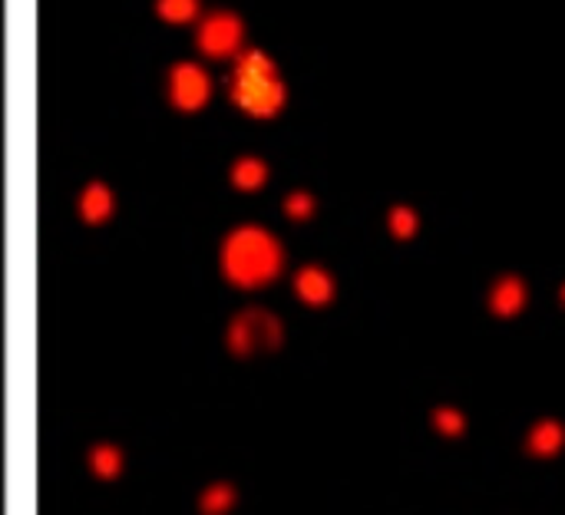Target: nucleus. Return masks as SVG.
<instances>
[{
	"label": "nucleus",
	"instance_id": "obj_2",
	"mask_svg": "<svg viewBox=\"0 0 565 515\" xmlns=\"http://www.w3.org/2000/svg\"><path fill=\"white\" fill-rule=\"evenodd\" d=\"M228 99L248 119H278L288 106V83L265 50L248 46L242 56L232 60Z\"/></svg>",
	"mask_w": 565,
	"mask_h": 515
},
{
	"label": "nucleus",
	"instance_id": "obj_8",
	"mask_svg": "<svg viewBox=\"0 0 565 515\" xmlns=\"http://www.w3.org/2000/svg\"><path fill=\"white\" fill-rule=\"evenodd\" d=\"M228 182H232L235 192L255 195V192H262V189L271 182V165H268L262 155L245 152V155H238V159L228 165Z\"/></svg>",
	"mask_w": 565,
	"mask_h": 515
},
{
	"label": "nucleus",
	"instance_id": "obj_13",
	"mask_svg": "<svg viewBox=\"0 0 565 515\" xmlns=\"http://www.w3.org/2000/svg\"><path fill=\"white\" fill-rule=\"evenodd\" d=\"M281 212H285L288 222L305 225V222H311V218L318 215V199H315L308 189H291V192L281 199Z\"/></svg>",
	"mask_w": 565,
	"mask_h": 515
},
{
	"label": "nucleus",
	"instance_id": "obj_14",
	"mask_svg": "<svg viewBox=\"0 0 565 515\" xmlns=\"http://www.w3.org/2000/svg\"><path fill=\"white\" fill-rule=\"evenodd\" d=\"M119 466H122V457H119L116 447L103 443V447H93V450H89V470H93L99 480H113V476L119 473Z\"/></svg>",
	"mask_w": 565,
	"mask_h": 515
},
{
	"label": "nucleus",
	"instance_id": "obj_12",
	"mask_svg": "<svg viewBox=\"0 0 565 515\" xmlns=\"http://www.w3.org/2000/svg\"><path fill=\"white\" fill-rule=\"evenodd\" d=\"M202 0H156V17L169 26H189L202 17Z\"/></svg>",
	"mask_w": 565,
	"mask_h": 515
},
{
	"label": "nucleus",
	"instance_id": "obj_16",
	"mask_svg": "<svg viewBox=\"0 0 565 515\" xmlns=\"http://www.w3.org/2000/svg\"><path fill=\"white\" fill-rule=\"evenodd\" d=\"M430 423H434V430L444 433V437H460L463 427H467V417H463L460 410H454V407H440V410H434Z\"/></svg>",
	"mask_w": 565,
	"mask_h": 515
},
{
	"label": "nucleus",
	"instance_id": "obj_6",
	"mask_svg": "<svg viewBox=\"0 0 565 515\" xmlns=\"http://www.w3.org/2000/svg\"><path fill=\"white\" fill-rule=\"evenodd\" d=\"M291 291L305 308H328L338 294V281L324 265H301L291 275Z\"/></svg>",
	"mask_w": 565,
	"mask_h": 515
},
{
	"label": "nucleus",
	"instance_id": "obj_7",
	"mask_svg": "<svg viewBox=\"0 0 565 515\" xmlns=\"http://www.w3.org/2000/svg\"><path fill=\"white\" fill-rule=\"evenodd\" d=\"M530 304V285L520 275H500L490 288H487V308L493 318L500 321H513L526 311Z\"/></svg>",
	"mask_w": 565,
	"mask_h": 515
},
{
	"label": "nucleus",
	"instance_id": "obj_5",
	"mask_svg": "<svg viewBox=\"0 0 565 515\" xmlns=\"http://www.w3.org/2000/svg\"><path fill=\"white\" fill-rule=\"evenodd\" d=\"M281 321L265 308L238 311L228 324V347L238 357H255L265 351H275L281 344Z\"/></svg>",
	"mask_w": 565,
	"mask_h": 515
},
{
	"label": "nucleus",
	"instance_id": "obj_17",
	"mask_svg": "<svg viewBox=\"0 0 565 515\" xmlns=\"http://www.w3.org/2000/svg\"><path fill=\"white\" fill-rule=\"evenodd\" d=\"M559 301H563V308H565V285L559 288Z\"/></svg>",
	"mask_w": 565,
	"mask_h": 515
},
{
	"label": "nucleus",
	"instance_id": "obj_3",
	"mask_svg": "<svg viewBox=\"0 0 565 515\" xmlns=\"http://www.w3.org/2000/svg\"><path fill=\"white\" fill-rule=\"evenodd\" d=\"M248 26L235 10H205L195 23V50L212 63H232L248 46Z\"/></svg>",
	"mask_w": 565,
	"mask_h": 515
},
{
	"label": "nucleus",
	"instance_id": "obj_11",
	"mask_svg": "<svg viewBox=\"0 0 565 515\" xmlns=\"http://www.w3.org/2000/svg\"><path fill=\"white\" fill-rule=\"evenodd\" d=\"M384 228H387V235H391L394 242H411V238H417V232H420V212H417L414 205H407V202H397V205L387 208Z\"/></svg>",
	"mask_w": 565,
	"mask_h": 515
},
{
	"label": "nucleus",
	"instance_id": "obj_9",
	"mask_svg": "<svg viewBox=\"0 0 565 515\" xmlns=\"http://www.w3.org/2000/svg\"><path fill=\"white\" fill-rule=\"evenodd\" d=\"M76 212L86 225H106L116 212V195L106 182H89L76 195Z\"/></svg>",
	"mask_w": 565,
	"mask_h": 515
},
{
	"label": "nucleus",
	"instance_id": "obj_15",
	"mask_svg": "<svg viewBox=\"0 0 565 515\" xmlns=\"http://www.w3.org/2000/svg\"><path fill=\"white\" fill-rule=\"evenodd\" d=\"M232 506H235V490L225 486V483L209 486L205 496H202V513L205 515H225Z\"/></svg>",
	"mask_w": 565,
	"mask_h": 515
},
{
	"label": "nucleus",
	"instance_id": "obj_10",
	"mask_svg": "<svg viewBox=\"0 0 565 515\" xmlns=\"http://www.w3.org/2000/svg\"><path fill=\"white\" fill-rule=\"evenodd\" d=\"M565 447V427L559 420H536L526 433V450L540 460H553L559 457Z\"/></svg>",
	"mask_w": 565,
	"mask_h": 515
},
{
	"label": "nucleus",
	"instance_id": "obj_4",
	"mask_svg": "<svg viewBox=\"0 0 565 515\" xmlns=\"http://www.w3.org/2000/svg\"><path fill=\"white\" fill-rule=\"evenodd\" d=\"M215 96V79L212 73L195 63V60H179L166 73V99L175 112L195 116L202 112Z\"/></svg>",
	"mask_w": 565,
	"mask_h": 515
},
{
	"label": "nucleus",
	"instance_id": "obj_1",
	"mask_svg": "<svg viewBox=\"0 0 565 515\" xmlns=\"http://www.w3.org/2000/svg\"><path fill=\"white\" fill-rule=\"evenodd\" d=\"M222 278L238 291H262L285 271V248L275 232L265 225L245 222L235 225L218 248Z\"/></svg>",
	"mask_w": 565,
	"mask_h": 515
}]
</instances>
